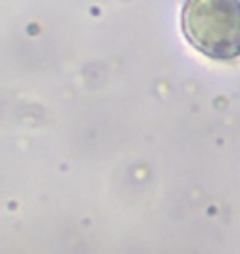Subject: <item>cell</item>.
Wrapping results in <instances>:
<instances>
[{
	"mask_svg": "<svg viewBox=\"0 0 240 254\" xmlns=\"http://www.w3.org/2000/svg\"><path fill=\"white\" fill-rule=\"evenodd\" d=\"M181 27L188 43L204 57L240 60V0H185Z\"/></svg>",
	"mask_w": 240,
	"mask_h": 254,
	"instance_id": "6da1fadb",
	"label": "cell"
}]
</instances>
